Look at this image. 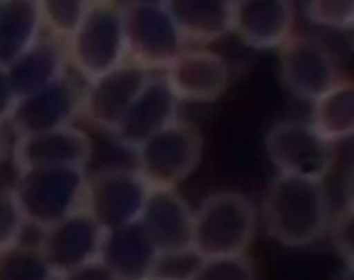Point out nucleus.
I'll list each match as a JSON object with an SVG mask.
<instances>
[{"label": "nucleus", "instance_id": "4468645a", "mask_svg": "<svg viewBox=\"0 0 354 280\" xmlns=\"http://www.w3.org/2000/svg\"><path fill=\"white\" fill-rule=\"evenodd\" d=\"M41 231L37 247L55 276L98 259L104 229L83 208Z\"/></svg>", "mask_w": 354, "mask_h": 280}, {"label": "nucleus", "instance_id": "423d86ee", "mask_svg": "<svg viewBox=\"0 0 354 280\" xmlns=\"http://www.w3.org/2000/svg\"><path fill=\"white\" fill-rule=\"evenodd\" d=\"M126 60L145 68H166L184 49L178 29L162 4H122Z\"/></svg>", "mask_w": 354, "mask_h": 280}, {"label": "nucleus", "instance_id": "f8f14e48", "mask_svg": "<svg viewBox=\"0 0 354 280\" xmlns=\"http://www.w3.org/2000/svg\"><path fill=\"white\" fill-rule=\"evenodd\" d=\"M82 90L66 73L17 100L10 122L18 136L69 126L80 114Z\"/></svg>", "mask_w": 354, "mask_h": 280}, {"label": "nucleus", "instance_id": "7ed1b4c3", "mask_svg": "<svg viewBox=\"0 0 354 280\" xmlns=\"http://www.w3.org/2000/svg\"><path fill=\"white\" fill-rule=\"evenodd\" d=\"M83 168H33L18 172L11 189L25 223L44 230L83 208Z\"/></svg>", "mask_w": 354, "mask_h": 280}, {"label": "nucleus", "instance_id": "f257e3e1", "mask_svg": "<svg viewBox=\"0 0 354 280\" xmlns=\"http://www.w3.org/2000/svg\"><path fill=\"white\" fill-rule=\"evenodd\" d=\"M261 219L267 234L282 245L314 244L330 222L325 180L278 173L264 193Z\"/></svg>", "mask_w": 354, "mask_h": 280}, {"label": "nucleus", "instance_id": "bb28decb", "mask_svg": "<svg viewBox=\"0 0 354 280\" xmlns=\"http://www.w3.org/2000/svg\"><path fill=\"white\" fill-rule=\"evenodd\" d=\"M25 220L10 190H0V251L19 243Z\"/></svg>", "mask_w": 354, "mask_h": 280}, {"label": "nucleus", "instance_id": "b1692460", "mask_svg": "<svg viewBox=\"0 0 354 280\" xmlns=\"http://www.w3.org/2000/svg\"><path fill=\"white\" fill-rule=\"evenodd\" d=\"M188 280H257L253 261L246 254L205 258Z\"/></svg>", "mask_w": 354, "mask_h": 280}, {"label": "nucleus", "instance_id": "1a4fd4ad", "mask_svg": "<svg viewBox=\"0 0 354 280\" xmlns=\"http://www.w3.org/2000/svg\"><path fill=\"white\" fill-rule=\"evenodd\" d=\"M149 186L136 169L108 168L87 175L83 209L102 229L137 222Z\"/></svg>", "mask_w": 354, "mask_h": 280}, {"label": "nucleus", "instance_id": "412c9836", "mask_svg": "<svg viewBox=\"0 0 354 280\" xmlns=\"http://www.w3.org/2000/svg\"><path fill=\"white\" fill-rule=\"evenodd\" d=\"M310 125L329 143L351 139L354 133V85L342 79L313 100Z\"/></svg>", "mask_w": 354, "mask_h": 280}, {"label": "nucleus", "instance_id": "aec40b11", "mask_svg": "<svg viewBox=\"0 0 354 280\" xmlns=\"http://www.w3.org/2000/svg\"><path fill=\"white\" fill-rule=\"evenodd\" d=\"M163 6L185 43H213L232 30L234 0H165Z\"/></svg>", "mask_w": 354, "mask_h": 280}, {"label": "nucleus", "instance_id": "a211bd4d", "mask_svg": "<svg viewBox=\"0 0 354 280\" xmlns=\"http://www.w3.org/2000/svg\"><path fill=\"white\" fill-rule=\"evenodd\" d=\"M159 254L140 222L104 229L98 259L118 280H144L155 273Z\"/></svg>", "mask_w": 354, "mask_h": 280}, {"label": "nucleus", "instance_id": "0eeeda50", "mask_svg": "<svg viewBox=\"0 0 354 280\" xmlns=\"http://www.w3.org/2000/svg\"><path fill=\"white\" fill-rule=\"evenodd\" d=\"M310 122L283 119L275 122L264 137L268 159L278 173L322 179L335 164V150Z\"/></svg>", "mask_w": 354, "mask_h": 280}, {"label": "nucleus", "instance_id": "393cba45", "mask_svg": "<svg viewBox=\"0 0 354 280\" xmlns=\"http://www.w3.org/2000/svg\"><path fill=\"white\" fill-rule=\"evenodd\" d=\"M306 15L314 25L335 30H351L354 0H307Z\"/></svg>", "mask_w": 354, "mask_h": 280}, {"label": "nucleus", "instance_id": "9b49d317", "mask_svg": "<svg viewBox=\"0 0 354 280\" xmlns=\"http://www.w3.org/2000/svg\"><path fill=\"white\" fill-rule=\"evenodd\" d=\"M163 79L178 101L209 103L218 98L228 87L231 68L216 51L183 50L165 68Z\"/></svg>", "mask_w": 354, "mask_h": 280}, {"label": "nucleus", "instance_id": "f03ea898", "mask_svg": "<svg viewBox=\"0 0 354 280\" xmlns=\"http://www.w3.org/2000/svg\"><path fill=\"white\" fill-rule=\"evenodd\" d=\"M257 213L238 191L209 194L194 211L192 251L202 259L246 254L256 233Z\"/></svg>", "mask_w": 354, "mask_h": 280}, {"label": "nucleus", "instance_id": "9d476101", "mask_svg": "<svg viewBox=\"0 0 354 280\" xmlns=\"http://www.w3.org/2000/svg\"><path fill=\"white\" fill-rule=\"evenodd\" d=\"M149 76L148 69L131 61L122 62L87 82L80 114L95 128L113 133Z\"/></svg>", "mask_w": 354, "mask_h": 280}, {"label": "nucleus", "instance_id": "f3484780", "mask_svg": "<svg viewBox=\"0 0 354 280\" xmlns=\"http://www.w3.org/2000/svg\"><path fill=\"white\" fill-rule=\"evenodd\" d=\"M292 0H234L232 30L256 50L278 49L292 33Z\"/></svg>", "mask_w": 354, "mask_h": 280}, {"label": "nucleus", "instance_id": "6e6552de", "mask_svg": "<svg viewBox=\"0 0 354 280\" xmlns=\"http://www.w3.org/2000/svg\"><path fill=\"white\" fill-rule=\"evenodd\" d=\"M278 68L283 86L303 100H315L343 79L330 47L313 35L292 33L278 47Z\"/></svg>", "mask_w": 354, "mask_h": 280}, {"label": "nucleus", "instance_id": "20e7f679", "mask_svg": "<svg viewBox=\"0 0 354 280\" xmlns=\"http://www.w3.org/2000/svg\"><path fill=\"white\" fill-rule=\"evenodd\" d=\"M68 62L88 80L126 61L122 4L93 0L83 19L65 40Z\"/></svg>", "mask_w": 354, "mask_h": 280}, {"label": "nucleus", "instance_id": "2eb2a0df", "mask_svg": "<svg viewBox=\"0 0 354 280\" xmlns=\"http://www.w3.org/2000/svg\"><path fill=\"white\" fill-rule=\"evenodd\" d=\"M93 155L91 139L72 125L18 137L14 148L17 172L33 168H83Z\"/></svg>", "mask_w": 354, "mask_h": 280}, {"label": "nucleus", "instance_id": "5701e85b", "mask_svg": "<svg viewBox=\"0 0 354 280\" xmlns=\"http://www.w3.org/2000/svg\"><path fill=\"white\" fill-rule=\"evenodd\" d=\"M93 0H37L41 25L50 35L66 40L77 28Z\"/></svg>", "mask_w": 354, "mask_h": 280}, {"label": "nucleus", "instance_id": "c756f323", "mask_svg": "<svg viewBox=\"0 0 354 280\" xmlns=\"http://www.w3.org/2000/svg\"><path fill=\"white\" fill-rule=\"evenodd\" d=\"M124 3H131V4H162L165 0H124Z\"/></svg>", "mask_w": 354, "mask_h": 280}, {"label": "nucleus", "instance_id": "a878e982", "mask_svg": "<svg viewBox=\"0 0 354 280\" xmlns=\"http://www.w3.org/2000/svg\"><path fill=\"white\" fill-rule=\"evenodd\" d=\"M328 230L344 265L354 266V200L346 201L336 215L330 216Z\"/></svg>", "mask_w": 354, "mask_h": 280}, {"label": "nucleus", "instance_id": "cd10ccee", "mask_svg": "<svg viewBox=\"0 0 354 280\" xmlns=\"http://www.w3.org/2000/svg\"><path fill=\"white\" fill-rule=\"evenodd\" d=\"M54 280H118V279L100 259H94L57 274Z\"/></svg>", "mask_w": 354, "mask_h": 280}, {"label": "nucleus", "instance_id": "39448f33", "mask_svg": "<svg viewBox=\"0 0 354 280\" xmlns=\"http://www.w3.org/2000/svg\"><path fill=\"white\" fill-rule=\"evenodd\" d=\"M202 152L201 129L177 119L134 148L136 170L149 187L176 189L198 168Z\"/></svg>", "mask_w": 354, "mask_h": 280}, {"label": "nucleus", "instance_id": "4be33fe9", "mask_svg": "<svg viewBox=\"0 0 354 280\" xmlns=\"http://www.w3.org/2000/svg\"><path fill=\"white\" fill-rule=\"evenodd\" d=\"M55 274L37 245L21 241L0 251V280H54Z\"/></svg>", "mask_w": 354, "mask_h": 280}, {"label": "nucleus", "instance_id": "7c9ffc66", "mask_svg": "<svg viewBox=\"0 0 354 280\" xmlns=\"http://www.w3.org/2000/svg\"><path fill=\"white\" fill-rule=\"evenodd\" d=\"M144 280H184V279H177V277H170V276H163V274H151L149 277Z\"/></svg>", "mask_w": 354, "mask_h": 280}, {"label": "nucleus", "instance_id": "c85d7f7f", "mask_svg": "<svg viewBox=\"0 0 354 280\" xmlns=\"http://www.w3.org/2000/svg\"><path fill=\"white\" fill-rule=\"evenodd\" d=\"M354 266L353 265H344L343 270L339 273L336 280H354Z\"/></svg>", "mask_w": 354, "mask_h": 280}, {"label": "nucleus", "instance_id": "6ab92c4d", "mask_svg": "<svg viewBox=\"0 0 354 280\" xmlns=\"http://www.w3.org/2000/svg\"><path fill=\"white\" fill-rule=\"evenodd\" d=\"M66 64L65 42L53 35L39 36L30 47L7 67L17 100L65 75Z\"/></svg>", "mask_w": 354, "mask_h": 280}, {"label": "nucleus", "instance_id": "dca6fc26", "mask_svg": "<svg viewBox=\"0 0 354 280\" xmlns=\"http://www.w3.org/2000/svg\"><path fill=\"white\" fill-rule=\"evenodd\" d=\"M178 104L163 76L151 75L112 134L120 146L134 150L178 119Z\"/></svg>", "mask_w": 354, "mask_h": 280}, {"label": "nucleus", "instance_id": "ddd939ff", "mask_svg": "<svg viewBox=\"0 0 354 280\" xmlns=\"http://www.w3.org/2000/svg\"><path fill=\"white\" fill-rule=\"evenodd\" d=\"M194 211L176 189L149 187L140 225L159 256L192 251Z\"/></svg>", "mask_w": 354, "mask_h": 280}]
</instances>
